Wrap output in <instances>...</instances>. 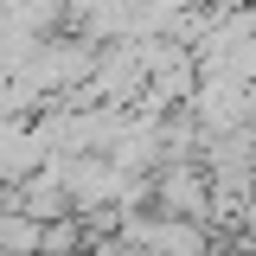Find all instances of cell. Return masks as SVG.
<instances>
[{
	"label": "cell",
	"instance_id": "obj_1",
	"mask_svg": "<svg viewBox=\"0 0 256 256\" xmlns=\"http://www.w3.org/2000/svg\"><path fill=\"white\" fill-rule=\"evenodd\" d=\"M250 256H256V244H250Z\"/></svg>",
	"mask_w": 256,
	"mask_h": 256
}]
</instances>
